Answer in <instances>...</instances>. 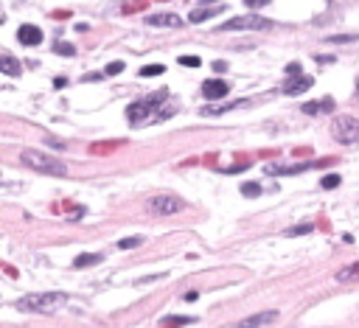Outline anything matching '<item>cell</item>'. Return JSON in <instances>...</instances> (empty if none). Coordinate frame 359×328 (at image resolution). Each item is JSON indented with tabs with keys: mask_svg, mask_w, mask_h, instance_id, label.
Here are the masks:
<instances>
[{
	"mask_svg": "<svg viewBox=\"0 0 359 328\" xmlns=\"http://www.w3.org/2000/svg\"><path fill=\"white\" fill-rule=\"evenodd\" d=\"M20 163L28 166L31 171H37V174H48V177H65L67 174V166L62 160L51 157L45 152H37V149H23L20 152Z\"/></svg>",
	"mask_w": 359,
	"mask_h": 328,
	"instance_id": "1",
	"label": "cell"
},
{
	"mask_svg": "<svg viewBox=\"0 0 359 328\" xmlns=\"http://www.w3.org/2000/svg\"><path fill=\"white\" fill-rule=\"evenodd\" d=\"M67 295L65 292H37V295H25L20 300V309L25 311H39V314H51V311L62 309L67 303Z\"/></svg>",
	"mask_w": 359,
	"mask_h": 328,
	"instance_id": "2",
	"label": "cell"
},
{
	"mask_svg": "<svg viewBox=\"0 0 359 328\" xmlns=\"http://www.w3.org/2000/svg\"><path fill=\"white\" fill-rule=\"evenodd\" d=\"M272 20L258 17V14H242V17H230L222 23L216 31H272Z\"/></svg>",
	"mask_w": 359,
	"mask_h": 328,
	"instance_id": "3",
	"label": "cell"
},
{
	"mask_svg": "<svg viewBox=\"0 0 359 328\" xmlns=\"http://www.w3.org/2000/svg\"><path fill=\"white\" fill-rule=\"evenodd\" d=\"M183 208H185V202L174 194H154L146 199V211L152 213V216H174V213H180Z\"/></svg>",
	"mask_w": 359,
	"mask_h": 328,
	"instance_id": "4",
	"label": "cell"
},
{
	"mask_svg": "<svg viewBox=\"0 0 359 328\" xmlns=\"http://www.w3.org/2000/svg\"><path fill=\"white\" fill-rule=\"evenodd\" d=\"M331 135H334L340 143H345V146H356L359 143V118H353V115L334 118V124H331Z\"/></svg>",
	"mask_w": 359,
	"mask_h": 328,
	"instance_id": "5",
	"label": "cell"
},
{
	"mask_svg": "<svg viewBox=\"0 0 359 328\" xmlns=\"http://www.w3.org/2000/svg\"><path fill=\"white\" fill-rule=\"evenodd\" d=\"M163 101H166V93H154V96L143 98V101L129 104V107H127V118H129V124H143V121L149 118V112H152L154 107H160Z\"/></svg>",
	"mask_w": 359,
	"mask_h": 328,
	"instance_id": "6",
	"label": "cell"
},
{
	"mask_svg": "<svg viewBox=\"0 0 359 328\" xmlns=\"http://www.w3.org/2000/svg\"><path fill=\"white\" fill-rule=\"evenodd\" d=\"M146 25H152V28H183L185 20L180 17V14L160 12V14H149V17H146Z\"/></svg>",
	"mask_w": 359,
	"mask_h": 328,
	"instance_id": "7",
	"label": "cell"
},
{
	"mask_svg": "<svg viewBox=\"0 0 359 328\" xmlns=\"http://www.w3.org/2000/svg\"><path fill=\"white\" fill-rule=\"evenodd\" d=\"M311 85H314V79H311V76L298 73V76H289V79L284 81V87H281V90H284L286 96H300V93H306Z\"/></svg>",
	"mask_w": 359,
	"mask_h": 328,
	"instance_id": "8",
	"label": "cell"
},
{
	"mask_svg": "<svg viewBox=\"0 0 359 328\" xmlns=\"http://www.w3.org/2000/svg\"><path fill=\"white\" fill-rule=\"evenodd\" d=\"M227 90H230V85H227L225 79H208L205 85H202V96L211 98V101H219V98H225Z\"/></svg>",
	"mask_w": 359,
	"mask_h": 328,
	"instance_id": "9",
	"label": "cell"
},
{
	"mask_svg": "<svg viewBox=\"0 0 359 328\" xmlns=\"http://www.w3.org/2000/svg\"><path fill=\"white\" fill-rule=\"evenodd\" d=\"M272 320H278V311L269 309V311H258V314H253V317H244L242 322H236V328H261Z\"/></svg>",
	"mask_w": 359,
	"mask_h": 328,
	"instance_id": "10",
	"label": "cell"
},
{
	"mask_svg": "<svg viewBox=\"0 0 359 328\" xmlns=\"http://www.w3.org/2000/svg\"><path fill=\"white\" fill-rule=\"evenodd\" d=\"M17 39L23 45H39V43H43V31H39L37 25H20Z\"/></svg>",
	"mask_w": 359,
	"mask_h": 328,
	"instance_id": "11",
	"label": "cell"
},
{
	"mask_svg": "<svg viewBox=\"0 0 359 328\" xmlns=\"http://www.w3.org/2000/svg\"><path fill=\"white\" fill-rule=\"evenodd\" d=\"M225 3H216V6H200V9H194V12H191V23H202V20H208V17H216V14H222L225 12Z\"/></svg>",
	"mask_w": 359,
	"mask_h": 328,
	"instance_id": "12",
	"label": "cell"
},
{
	"mask_svg": "<svg viewBox=\"0 0 359 328\" xmlns=\"http://www.w3.org/2000/svg\"><path fill=\"white\" fill-rule=\"evenodd\" d=\"M247 101H222V104H208V107H202L200 112L202 115H222V112H230V109H238L244 107Z\"/></svg>",
	"mask_w": 359,
	"mask_h": 328,
	"instance_id": "13",
	"label": "cell"
},
{
	"mask_svg": "<svg viewBox=\"0 0 359 328\" xmlns=\"http://www.w3.org/2000/svg\"><path fill=\"white\" fill-rule=\"evenodd\" d=\"M334 109V101L326 98V101H306L303 104V112L306 115H320V112H331Z\"/></svg>",
	"mask_w": 359,
	"mask_h": 328,
	"instance_id": "14",
	"label": "cell"
},
{
	"mask_svg": "<svg viewBox=\"0 0 359 328\" xmlns=\"http://www.w3.org/2000/svg\"><path fill=\"white\" fill-rule=\"evenodd\" d=\"M0 70L6 73V76H20V73H23V65H20L12 54H3L0 56Z\"/></svg>",
	"mask_w": 359,
	"mask_h": 328,
	"instance_id": "15",
	"label": "cell"
},
{
	"mask_svg": "<svg viewBox=\"0 0 359 328\" xmlns=\"http://www.w3.org/2000/svg\"><path fill=\"white\" fill-rule=\"evenodd\" d=\"M314 163H300V166H281V163H275V166H267V174H298V171H306V169H311Z\"/></svg>",
	"mask_w": 359,
	"mask_h": 328,
	"instance_id": "16",
	"label": "cell"
},
{
	"mask_svg": "<svg viewBox=\"0 0 359 328\" xmlns=\"http://www.w3.org/2000/svg\"><path fill=\"white\" fill-rule=\"evenodd\" d=\"M101 261V255H96V253H85V255H79L73 261V267L76 269H82V267H93V264H98Z\"/></svg>",
	"mask_w": 359,
	"mask_h": 328,
	"instance_id": "17",
	"label": "cell"
},
{
	"mask_svg": "<svg viewBox=\"0 0 359 328\" xmlns=\"http://www.w3.org/2000/svg\"><path fill=\"white\" fill-rule=\"evenodd\" d=\"M191 322H196L194 317H166L163 325L166 328H180V325H191Z\"/></svg>",
	"mask_w": 359,
	"mask_h": 328,
	"instance_id": "18",
	"label": "cell"
},
{
	"mask_svg": "<svg viewBox=\"0 0 359 328\" xmlns=\"http://www.w3.org/2000/svg\"><path fill=\"white\" fill-rule=\"evenodd\" d=\"M166 67L163 65H146V67H140V76L143 79H152V76H163Z\"/></svg>",
	"mask_w": 359,
	"mask_h": 328,
	"instance_id": "19",
	"label": "cell"
},
{
	"mask_svg": "<svg viewBox=\"0 0 359 328\" xmlns=\"http://www.w3.org/2000/svg\"><path fill=\"white\" fill-rule=\"evenodd\" d=\"M242 194L250 196V199H256V196H261V185H258V182H244V185H242Z\"/></svg>",
	"mask_w": 359,
	"mask_h": 328,
	"instance_id": "20",
	"label": "cell"
},
{
	"mask_svg": "<svg viewBox=\"0 0 359 328\" xmlns=\"http://www.w3.org/2000/svg\"><path fill=\"white\" fill-rule=\"evenodd\" d=\"M359 39V34H329L326 36V43H353Z\"/></svg>",
	"mask_w": 359,
	"mask_h": 328,
	"instance_id": "21",
	"label": "cell"
},
{
	"mask_svg": "<svg viewBox=\"0 0 359 328\" xmlns=\"http://www.w3.org/2000/svg\"><path fill=\"white\" fill-rule=\"evenodd\" d=\"M337 185H340V174H326V177H323V180H320V188H337Z\"/></svg>",
	"mask_w": 359,
	"mask_h": 328,
	"instance_id": "22",
	"label": "cell"
},
{
	"mask_svg": "<svg viewBox=\"0 0 359 328\" xmlns=\"http://www.w3.org/2000/svg\"><path fill=\"white\" fill-rule=\"evenodd\" d=\"M353 275H359V267H345V269H340V272H337V280H342V283H345V280H353Z\"/></svg>",
	"mask_w": 359,
	"mask_h": 328,
	"instance_id": "23",
	"label": "cell"
},
{
	"mask_svg": "<svg viewBox=\"0 0 359 328\" xmlns=\"http://www.w3.org/2000/svg\"><path fill=\"white\" fill-rule=\"evenodd\" d=\"M54 51H56L59 56H73V54H76V48H73L70 43H56V45H54Z\"/></svg>",
	"mask_w": 359,
	"mask_h": 328,
	"instance_id": "24",
	"label": "cell"
},
{
	"mask_svg": "<svg viewBox=\"0 0 359 328\" xmlns=\"http://www.w3.org/2000/svg\"><path fill=\"white\" fill-rule=\"evenodd\" d=\"M306 233H314V227H311V225H298V227H289V230H286V236H306Z\"/></svg>",
	"mask_w": 359,
	"mask_h": 328,
	"instance_id": "25",
	"label": "cell"
},
{
	"mask_svg": "<svg viewBox=\"0 0 359 328\" xmlns=\"http://www.w3.org/2000/svg\"><path fill=\"white\" fill-rule=\"evenodd\" d=\"M140 241H143V238H121V241H118V247L121 250H132V247H140Z\"/></svg>",
	"mask_w": 359,
	"mask_h": 328,
	"instance_id": "26",
	"label": "cell"
},
{
	"mask_svg": "<svg viewBox=\"0 0 359 328\" xmlns=\"http://www.w3.org/2000/svg\"><path fill=\"white\" fill-rule=\"evenodd\" d=\"M200 56H180V65H185V67H196L200 65Z\"/></svg>",
	"mask_w": 359,
	"mask_h": 328,
	"instance_id": "27",
	"label": "cell"
},
{
	"mask_svg": "<svg viewBox=\"0 0 359 328\" xmlns=\"http://www.w3.org/2000/svg\"><path fill=\"white\" fill-rule=\"evenodd\" d=\"M124 70V62H110V65H107V76H115V73H121Z\"/></svg>",
	"mask_w": 359,
	"mask_h": 328,
	"instance_id": "28",
	"label": "cell"
},
{
	"mask_svg": "<svg viewBox=\"0 0 359 328\" xmlns=\"http://www.w3.org/2000/svg\"><path fill=\"white\" fill-rule=\"evenodd\" d=\"M213 70H216V73H222V70H227V62H222V59H216V62H213Z\"/></svg>",
	"mask_w": 359,
	"mask_h": 328,
	"instance_id": "29",
	"label": "cell"
},
{
	"mask_svg": "<svg viewBox=\"0 0 359 328\" xmlns=\"http://www.w3.org/2000/svg\"><path fill=\"white\" fill-rule=\"evenodd\" d=\"M222 171H227V174H236V171H244V166L238 163V166H230V169H222Z\"/></svg>",
	"mask_w": 359,
	"mask_h": 328,
	"instance_id": "30",
	"label": "cell"
},
{
	"mask_svg": "<svg viewBox=\"0 0 359 328\" xmlns=\"http://www.w3.org/2000/svg\"><path fill=\"white\" fill-rule=\"evenodd\" d=\"M101 79H104L101 73H87V81H101Z\"/></svg>",
	"mask_w": 359,
	"mask_h": 328,
	"instance_id": "31",
	"label": "cell"
},
{
	"mask_svg": "<svg viewBox=\"0 0 359 328\" xmlns=\"http://www.w3.org/2000/svg\"><path fill=\"white\" fill-rule=\"evenodd\" d=\"M244 3H247V6H261L264 0H244Z\"/></svg>",
	"mask_w": 359,
	"mask_h": 328,
	"instance_id": "32",
	"label": "cell"
},
{
	"mask_svg": "<svg viewBox=\"0 0 359 328\" xmlns=\"http://www.w3.org/2000/svg\"><path fill=\"white\" fill-rule=\"evenodd\" d=\"M356 98H359V79H356Z\"/></svg>",
	"mask_w": 359,
	"mask_h": 328,
	"instance_id": "33",
	"label": "cell"
}]
</instances>
